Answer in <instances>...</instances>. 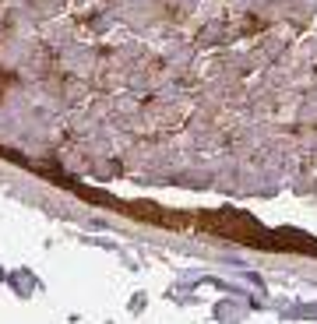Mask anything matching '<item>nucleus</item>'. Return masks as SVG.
<instances>
[]
</instances>
